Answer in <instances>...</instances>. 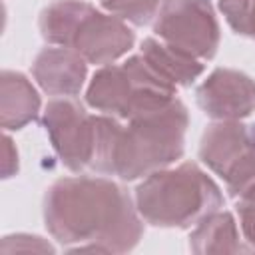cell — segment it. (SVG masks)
Instances as JSON below:
<instances>
[{
	"label": "cell",
	"instance_id": "14",
	"mask_svg": "<svg viewBox=\"0 0 255 255\" xmlns=\"http://www.w3.org/2000/svg\"><path fill=\"white\" fill-rule=\"evenodd\" d=\"M161 2L163 0H100L106 12L135 26H145L155 20Z\"/></svg>",
	"mask_w": 255,
	"mask_h": 255
},
{
	"label": "cell",
	"instance_id": "18",
	"mask_svg": "<svg viewBox=\"0 0 255 255\" xmlns=\"http://www.w3.org/2000/svg\"><path fill=\"white\" fill-rule=\"evenodd\" d=\"M2 153H4V161H2V177L8 179L12 177L16 171H18V151L10 139V135H4V147H2Z\"/></svg>",
	"mask_w": 255,
	"mask_h": 255
},
{
	"label": "cell",
	"instance_id": "6",
	"mask_svg": "<svg viewBox=\"0 0 255 255\" xmlns=\"http://www.w3.org/2000/svg\"><path fill=\"white\" fill-rule=\"evenodd\" d=\"M199 159L225 181L229 195L237 199L255 177V124L235 120L207 126L199 141Z\"/></svg>",
	"mask_w": 255,
	"mask_h": 255
},
{
	"label": "cell",
	"instance_id": "3",
	"mask_svg": "<svg viewBox=\"0 0 255 255\" xmlns=\"http://www.w3.org/2000/svg\"><path fill=\"white\" fill-rule=\"evenodd\" d=\"M189 126L187 108L173 100L167 108L120 124L112 149L110 175L135 181L157 169L169 167L185 151Z\"/></svg>",
	"mask_w": 255,
	"mask_h": 255
},
{
	"label": "cell",
	"instance_id": "10",
	"mask_svg": "<svg viewBox=\"0 0 255 255\" xmlns=\"http://www.w3.org/2000/svg\"><path fill=\"white\" fill-rule=\"evenodd\" d=\"M32 76L48 96L74 98L88 78V62L72 48H44L32 64Z\"/></svg>",
	"mask_w": 255,
	"mask_h": 255
},
{
	"label": "cell",
	"instance_id": "7",
	"mask_svg": "<svg viewBox=\"0 0 255 255\" xmlns=\"http://www.w3.org/2000/svg\"><path fill=\"white\" fill-rule=\"evenodd\" d=\"M42 126L60 161L70 171H92L100 141L98 116L88 114L74 98H56L48 102Z\"/></svg>",
	"mask_w": 255,
	"mask_h": 255
},
{
	"label": "cell",
	"instance_id": "2",
	"mask_svg": "<svg viewBox=\"0 0 255 255\" xmlns=\"http://www.w3.org/2000/svg\"><path fill=\"white\" fill-rule=\"evenodd\" d=\"M133 201L145 223L189 229L223 207V193L197 163L183 161L145 175Z\"/></svg>",
	"mask_w": 255,
	"mask_h": 255
},
{
	"label": "cell",
	"instance_id": "9",
	"mask_svg": "<svg viewBox=\"0 0 255 255\" xmlns=\"http://www.w3.org/2000/svg\"><path fill=\"white\" fill-rule=\"evenodd\" d=\"M195 100L215 122L245 120L255 112V80L237 70L217 68L199 84Z\"/></svg>",
	"mask_w": 255,
	"mask_h": 255
},
{
	"label": "cell",
	"instance_id": "12",
	"mask_svg": "<svg viewBox=\"0 0 255 255\" xmlns=\"http://www.w3.org/2000/svg\"><path fill=\"white\" fill-rule=\"evenodd\" d=\"M141 58L167 82L173 86H191L201 74L203 64L201 60L165 44L159 38H145L139 48Z\"/></svg>",
	"mask_w": 255,
	"mask_h": 255
},
{
	"label": "cell",
	"instance_id": "1",
	"mask_svg": "<svg viewBox=\"0 0 255 255\" xmlns=\"http://www.w3.org/2000/svg\"><path fill=\"white\" fill-rule=\"evenodd\" d=\"M44 223L70 251L126 253L143 235L129 193L106 177H62L44 195Z\"/></svg>",
	"mask_w": 255,
	"mask_h": 255
},
{
	"label": "cell",
	"instance_id": "11",
	"mask_svg": "<svg viewBox=\"0 0 255 255\" xmlns=\"http://www.w3.org/2000/svg\"><path fill=\"white\" fill-rule=\"evenodd\" d=\"M40 106V96L24 74L12 70L0 74V124L6 131L22 129L34 122Z\"/></svg>",
	"mask_w": 255,
	"mask_h": 255
},
{
	"label": "cell",
	"instance_id": "13",
	"mask_svg": "<svg viewBox=\"0 0 255 255\" xmlns=\"http://www.w3.org/2000/svg\"><path fill=\"white\" fill-rule=\"evenodd\" d=\"M239 229L235 217L229 211H213L203 217L189 235V249L193 253H239L243 245L239 241Z\"/></svg>",
	"mask_w": 255,
	"mask_h": 255
},
{
	"label": "cell",
	"instance_id": "8",
	"mask_svg": "<svg viewBox=\"0 0 255 255\" xmlns=\"http://www.w3.org/2000/svg\"><path fill=\"white\" fill-rule=\"evenodd\" d=\"M153 32L197 60H211L219 48V24L209 0H163Z\"/></svg>",
	"mask_w": 255,
	"mask_h": 255
},
{
	"label": "cell",
	"instance_id": "16",
	"mask_svg": "<svg viewBox=\"0 0 255 255\" xmlns=\"http://www.w3.org/2000/svg\"><path fill=\"white\" fill-rule=\"evenodd\" d=\"M2 251L4 253H12V251H48V253H54V247L38 235L18 233V235H6L2 239Z\"/></svg>",
	"mask_w": 255,
	"mask_h": 255
},
{
	"label": "cell",
	"instance_id": "17",
	"mask_svg": "<svg viewBox=\"0 0 255 255\" xmlns=\"http://www.w3.org/2000/svg\"><path fill=\"white\" fill-rule=\"evenodd\" d=\"M237 213L243 241L255 251V201H237Z\"/></svg>",
	"mask_w": 255,
	"mask_h": 255
},
{
	"label": "cell",
	"instance_id": "4",
	"mask_svg": "<svg viewBox=\"0 0 255 255\" xmlns=\"http://www.w3.org/2000/svg\"><path fill=\"white\" fill-rule=\"evenodd\" d=\"M38 24L48 44L72 48L96 66L114 64L135 44L133 32L122 18L98 12L84 0L52 2L42 10Z\"/></svg>",
	"mask_w": 255,
	"mask_h": 255
},
{
	"label": "cell",
	"instance_id": "15",
	"mask_svg": "<svg viewBox=\"0 0 255 255\" xmlns=\"http://www.w3.org/2000/svg\"><path fill=\"white\" fill-rule=\"evenodd\" d=\"M217 4L235 34L255 40V0H219Z\"/></svg>",
	"mask_w": 255,
	"mask_h": 255
},
{
	"label": "cell",
	"instance_id": "5",
	"mask_svg": "<svg viewBox=\"0 0 255 255\" xmlns=\"http://www.w3.org/2000/svg\"><path fill=\"white\" fill-rule=\"evenodd\" d=\"M175 96L177 86L163 80L141 54L128 58L124 64L102 66L86 90L90 108L118 120L163 110L177 100Z\"/></svg>",
	"mask_w": 255,
	"mask_h": 255
},
{
	"label": "cell",
	"instance_id": "19",
	"mask_svg": "<svg viewBox=\"0 0 255 255\" xmlns=\"http://www.w3.org/2000/svg\"><path fill=\"white\" fill-rule=\"evenodd\" d=\"M237 201H255V177L251 179V183L239 193Z\"/></svg>",
	"mask_w": 255,
	"mask_h": 255
}]
</instances>
